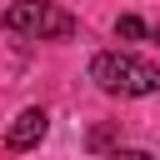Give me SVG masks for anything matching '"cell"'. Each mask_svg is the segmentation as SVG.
Masks as SVG:
<instances>
[{"label": "cell", "mask_w": 160, "mask_h": 160, "mask_svg": "<svg viewBox=\"0 0 160 160\" xmlns=\"http://www.w3.org/2000/svg\"><path fill=\"white\" fill-rule=\"evenodd\" d=\"M90 80L105 95H155L160 90V65H150L140 55H125V50H105V55L90 60Z\"/></svg>", "instance_id": "cell-1"}, {"label": "cell", "mask_w": 160, "mask_h": 160, "mask_svg": "<svg viewBox=\"0 0 160 160\" xmlns=\"http://www.w3.org/2000/svg\"><path fill=\"white\" fill-rule=\"evenodd\" d=\"M0 25L15 35H30V40H70L75 35V15L50 5V0H15L0 15Z\"/></svg>", "instance_id": "cell-2"}, {"label": "cell", "mask_w": 160, "mask_h": 160, "mask_svg": "<svg viewBox=\"0 0 160 160\" xmlns=\"http://www.w3.org/2000/svg\"><path fill=\"white\" fill-rule=\"evenodd\" d=\"M50 130V115L40 110V105H25L15 120H10V130H5V145L10 150H30V145H40V135Z\"/></svg>", "instance_id": "cell-3"}, {"label": "cell", "mask_w": 160, "mask_h": 160, "mask_svg": "<svg viewBox=\"0 0 160 160\" xmlns=\"http://www.w3.org/2000/svg\"><path fill=\"white\" fill-rule=\"evenodd\" d=\"M115 35H120V40H145V20H140V15H120V20H115Z\"/></svg>", "instance_id": "cell-4"}, {"label": "cell", "mask_w": 160, "mask_h": 160, "mask_svg": "<svg viewBox=\"0 0 160 160\" xmlns=\"http://www.w3.org/2000/svg\"><path fill=\"white\" fill-rule=\"evenodd\" d=\"M110 140H115V125H95L90 130V150H105Z\"/></svg>", "instance_id": "cell-5"}, {"label": "cell", "mask_w": 160, "mask_h": 160, "mask_svg": "<svg viewBox=\"0 0 160 160\" xmlns=\"http://www.w3.org/2000/svg\"><path fill=\"white\" fill-rule=\"evenodd\" d=\"M115 160H155L150 150H115Z\"/></svg>", "instance_id": "cell-6"}]
</instances>
